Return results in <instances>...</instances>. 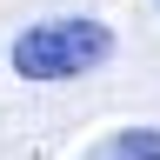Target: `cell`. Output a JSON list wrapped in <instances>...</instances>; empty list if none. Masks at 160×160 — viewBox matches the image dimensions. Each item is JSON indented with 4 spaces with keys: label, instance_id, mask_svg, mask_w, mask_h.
I'll use <instances>...</instances> for the list:
<instances>
[{
    "label": "cell",
    "instance_id": "1",
    "mask_svg": "<svg viewBox=\"0 0 160 160\" xmlns=\"http://www.w3.org/2000/svg\"><path fill=\"white\" fill-rule=\"evenodd\" d=\"M13 73L20 80H80L93 67L113 60V27L107 20H87V13H60V20H40L7 47Z\"/></svg>",
    "mask_w": 160,
    "mask_h": 160
},
{
    "label": "cell",
    "instance_id": "2",
    "mask_svg": "<svg viewBox=\"0 0 160 160\" xmlns=\"http://www.w3.org/2000/svg\"><path fill=\"white\" fill-rule=\"evenodd\" d=\"M93 160H160V127H127V133H113Z\"/></svg>",
    "mask_w": 160,
    "mask_h": 160
}]
</instances>
